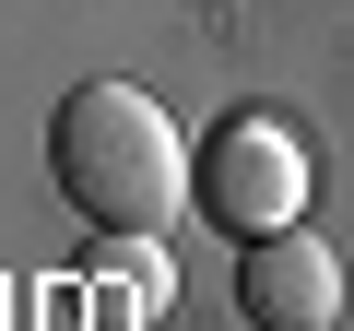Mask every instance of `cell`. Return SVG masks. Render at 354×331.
<instances>
[{
  "instance_id": "obj_1",
  "label": "cell",
  "mask_w": 354,
  "mask_h": 331,
  "mask_svg": "<svg viewBox=\"0 0 354 331\" xmlns=\"http://www.w3.org/2000/svg\"><path fill=\"white\" fill-rule=\"evenodd\" d=\"M48 178L95 237H153L189 202V130L142 83H71L48 118Z\"/></svg>"
},
{
  "instance_id": "obj_2",
  "label": "cell",
  "mask_w": 354,
  "mask_h": 331,
  "mask_svg": "<svg viewBox=\"0 0 354 331\" xmlns=\"http://www.w3.org/2000/svg\"><path fill=\"white\" fill-rule=\"evenodd\" d=\"M189 213L225 225L236 249H248V237H283V225L307 213V142H295L283 118H213V130L189 142Z\"/></svg>"
},
{
  "instance_id": "obj_3",
  "label": "cell",
  "mask_w": 354,
  "mask_h": 331,
  "mask_svg": "<svg viewBox=\"0 0 354 331\" xmlns=\"http://www.w3.org/2000/svg\"><path fill=\"white\" fill-rule=\"evenodd\" d=\"M236 307H248V331H330V319H342V260H330V237H307V225L248 237V249H236Z\"/></svg>"
}]
</instances>
